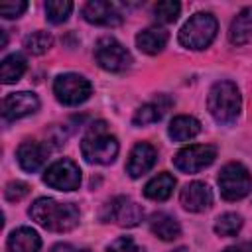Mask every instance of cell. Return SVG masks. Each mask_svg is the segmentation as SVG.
I'll use <instances>...</instances> for the list:
<instances>
[{"label":"cell","mask_w":252,"mask_h":252,"mask_svg":"<svg viewBox=\"0 0 252 252\" xmlns=\"http://www.w3.org/2000/svg\"><path fill=\"white\" fill-rule=\"evenodd\" d=\"M32 220L51 232H69L79 224V209L73 203H61L51 197H39L28 209Z\"/></svg>","instance_id":"6da1fadb"},{"label":"cell","mask_w":252,"mask_h":252,"mask_svg":"<svg viewBox=\"0 0 252 252\" xmlns=\"http://www.w3.org/2000/svg\"><path fill=\"white\" fill-rule=\"evenodd\" d=\"M207 108L217 124H234L242 108V96L238 87L232 81H217L209 91Z\"/></svg>","instance_id":"7a4b0ae2"},{"label":"cell","mask_w":252,"mask_h":252,"mask_svg":"<svg viewBox=\"0 0 252 252\" xmlns=\"http://www.w3.org/2000/svg\"><path fill=\"white\" fill-rule=\"evenodd\" d=\"M118 150H120L118 140L106 130L104 122L93 124L81 140V154L89 163L108 165L116 159Z\"/></svg>","instance_id":"3957f363"},{"label":"cell","mask_w":252,"mask_h":252,"mask_svg":"<svg viewBox=\"0 0 252 252\" xmlns=\"http://www.w3.org/2000/svg\"><path fill=\"white\" fill-rule=\"evenodd\" d=\"M217 32H219L217 18L209 12H197L179 30V43L187 49L199 51L213 43V39L217 37Z\"/></svg>","instance_id":"277c9868"},{"label":"cell","mask_w":252,"mask_h":252,"mask_svg":"<svg viewBox=\"0 0 252 252\" xmlns=\"http://www.w3.org/2000/svg\"><path fill=\"white\" fill-rule=\"evenodd\" d=\"M217 183L222 199L226 201H240L252 191V175L238 161H230L222 165V169L219 171Z\"/></svg>","instance_id":"5b68a950"},{"label":"cell","mask_w":252,"mask_h":252,"mask_svg":"<svg viewBox=\"0 0 252 252\" xmlns=\"http://www.w3.org/2000/svg\"><path fill=\"white\" fill-rule=\"evenodd\" d=\"M53 94L65 106H79L93 94V85L83 75L63 73L53 81Z\"/></svg>","instance_id":"8992f818"},{"label":"cell","mask_w":252,"mask_h":252,"mask_svg":"<svg viewBox=\"0 0 252 252\" xmlns=\"http://www.w3.org/2000/svg\"><path fill=\"white\" fill-rule=\"evenodd\" d=\"M94 59H96V63L104 71H110V73L126 71L132 65L130 51L118 39H114L110 35L100 37L96 41V45H94Z\"/></svg>","instance_id":"52a82bcc"},{"label":"cell","mask_w":252,"mask_h":252,"mask_svg":"<svg viewBox=\"0 0 252 252\" xmlns=\"http://www.w3.org/2000/svg\"><path fill=\"white\" fill-rule=\"evenodd\" d=\"M217 158V148L211 144H191L173 156V165L183 173H197L209 167Z\"/></svg>","instance_id":"ba28073f"},{"label":"cell","mask_w":252,"mask_h":252,"mask_svg":"<svg viewBox=\"0 0 252 252\" xmlns=\"http://www.w3.org/2000/svg\"><path fill=\"white\" fill-rule=\"evenodd\" d=\"M142 217H144L142 207L126 195H118L110 199L100 213V219L104 222H114L118 226H136L142 220Z\"/></svg>","instance_id":"9c48e42d"},{"label":"cell","mask_w":252,"mask_h":252,"mask_svg":"<svg viewBox=\"0 0 252 252\" xmlns=\"http://www.w3.org/2000/svg\"><path fill=\"white\" fill-rule=\"evenodd\" d=\"M43 181L57 191H75L81 185V169L73 159L61 158L45 169Z\"/></svg>","instance_id":"30bf717a"},{"label":"cell","mask_w":252,"mask_h":252,"mask_svg":"<svg viewBox=\"0 0 252 252\" xmlns=\"http://www.w3.org/2000/svg\"><path fill=\"white\" fill-rule=\"evenodd\" d=\"M39 108V98L33 93L20 91L12 93L2 100V116L6 122H14L20 118H26L30 114H35Z\"/></svg>","instance_id":"8fae6325"},{"label":"cell","mask_w":252,"mask_h":252,"mask_svg":"<svg viewBox=\"0 0 252 252\" xmlns=\"http://www.w3.org/2000/svg\"><path fill=\"white\" fill-rule=\"evenodd\" d=\"M179 203L189 213H203L213 205V191L203 181H191L181 189Z\"/></svg>","instance_id":"7c38bea8"},{"label":"cell","mask_w":252,"mask_h":252,"mask_svg":"<svg viewBox=\"0 0 252 252\" xmlns=\"http://www.w3.org/2000/svg\"><path fill=\"white\" fill-rule=\"evenodd\" d=\"M83 18L89 24L104 26V28H114L122 22L118 8L110 2H104V0H89L83 6Z\"/></svg>","instance_id":"4fadbf2b"},{"label":"cell","mask_w":252,"mask_h":252,"mask_svg":"<svg viewBox=\"0 0 252 252\" xmlns=\"http://www.w3.org/2000/svg\"><path fill=\"white\" fill-rule=\"evenodd\" d=\"M47 156H49V146L43 142H35V140L22 142L16 150V159L20 167L28 173L37 171L47 161Z\"/></svg>","instance_id":"5bb4252c"},{"label":"cell","mask_w":252,"mask_h":252,"mask_svg":"<svg viewBox=\"0 0 252 252\" xmlns=\"http://www.w3.org/2000/svg\"><path fill=\"white\" fill-rule=\"evenodd\" d=\"M156 159H158L156 148H154L152 144H148V142H138V144L132 148L130 156H128L126 173H128L132 179H138V177H142L144 173H148V171L154 167Z\"/></svg>","instance_id":"9a60e30c"},{"label":"cell","mask_w":252,"mask_h":252,"mask_svg":"<svg viewBox=\"0 0 252 252\" xmlns=\"http://www.w3.org/2000/svg\"><path fill=\"white\" fill-rule=\"evenodd\" d=\"M173 104V100L167 94H158L154 100L142 104L134 116H132V124L134 126H148L154 122H159L163 118V114L169 110V106Z\"/></svg>","instance_id":"2e32d148"},{"label":"cell","mask_w":252,"mask_h":252,"mask_svg":"<svg viewBox=\"0 0 252 252\" xmlns=\"http://www.w3.org/2000/svg\"><path fill=\"white\" fill-rule=\"evenodd\" d=\"M6 248H8V252H39L41 238L33 228L18 226L8 234Z\"/></svg>","instance_id":"e0dca14e"},{"label":"cell","mask_w":252,"mask_h":252,"mask_svg":"<svg viewBox=\"0 0 252 252\" xmlns=\"http://www.w3.org/2000/svg\"><path fill=\"white\" fill-rule=\"evenodd\" d=\"M169 39V33L163 28H146L136 35V47L146 55H158L163 51L165 43Z\"/></svg>","instance_id":"ac0fdd59"},{"label":"cell","mask_w":252,"mask_h":252,"mask_svg":"<svg viewBox=\"0 0 252 252\" xmlns=\"http://www.w3.org/2000/svg\"><path fill=\"white\" fill-rule=\"evenodd\" d=\"M228 39L232 45H244L252 39V6L242 8L228 28Z\"/></svg>","instance_id":"d6986e66"},{"label":"cell","mask_w":252,"mask_h":252,"mask_svg":"<svg viewBox=\"0 0 252 252\" xmlns=\"http://www.w3.org/2000/svg\"><path fill=\"white\" fill-rule=\"evenodd\" d=\"M199 132H201V122L193 116H187V114L175 116L169 122V128H167V134L173 142H189Z\"/></svg>","instance_id":"ffe728a7"},{"label":"cell","mask_w":252,"mask_h":252,"mask_svg":"<svg viewBox=\"0 0 252 252\" xmlns=\"http://www.w3.org/2000/svg\"><path fill=\"white\" fill-rule=\"evenodd\" d=\"M173 189H175V177L171 173H167V171H161V173H158L156 177H152L146 183L144 195L148 199H152V201H165V199L171 197Z\"/></svg>","instance_id":"44dd1931"},{"label":"cell","mask_w":252,"mask_h":252,"mask_svg":"<svg viewBox=\"0 0 252 252\" xmlns=\"http://www.w3.org/2000/svg\"><path fill=\"white\" fill-rule=\"evenodd\" d=\"M150 230L154 236L161 240H175L181 234V226L175 220V217L167 213H154L150 217Z\"/></svg>","instance_id":"7402d4cb"},{"label":"cell","mask_w":252,"mask_h":252,"mask_svg":"<svg viewBox=\"0 0 252 252\" xmlns=\"http://www.w3.org/2000/svg\"><path fill=\"white\" fill-rule=\"evenodd\" d=\"M28 69V61L22 53H12L8 57L2 59V65H0V81L4 85H12L16 81H20V77L26 73Z\"/></svg>","instance_id":"603a6c76"},{"label":"cell","mask_w":252,"mask_h":252,"mask_svg":"<svg viewBox=\"0 0 252 252\" xmlns=\"http://www.w3.org/2000/svg\"><path fill=\"white\" fill-rule=\"evenodd\" d=\"M51 45H53V35L49 32H43V30H35L24 37L26 51H30L33 55H43Z\"/></svg>","instance_id":"cb8c5ba5"},{"label":"cell","mask_w":252,"mask_h":252,"mask_svg":"<svg viewBox=\"0 0 252 252\" xmlns=\"http://www.w3.org/2000/svg\"><path fill=\"white\" fill-rule=\"evenodd\" d=\"M242 228V217L238 213H222L215 220V232L219 236H234Z\"/></svg>","instance_id":"d4e9b609"},{"label":"cell","mask_w":252,"mask_h":252,"mask_svg":"<svg viewBox=\"0 0 252 252\" xmlns=\"http://www.w3.org/2000/svg\"><path fill=\"white\" fill-rule=\"evenodd\" d=\"M73 12V2L69 0H49L45 2V18L51 24H63Z\"/></svg>","instance_id":"484cf974"},{"label":"cell","mask_w":252,"mask_h":252,"mask_svg":"<svg viewBox=\"0 0 252 252\" xmlns=\"http://www.w3.org/2000/svg\"><path fill=\"white\" fill-rule=\"evenodd\" d=\"M179 12H181V4L175 0H163L154 6V16L161 24H173L179 18Z\"/></svg>","instance_id":"4316f807"},{"label":"cell","mask_w":252,"mask_h":252,"mask_svg":"<svg viewBox=\"0 0 252 252\" xmlns=\"http://www.w3.org/2000/svg\"><path fill=\"white\" fill-rule=\"evenodd\" d=\"M106 252H146V248L136 244V240L130 238V236H120V238L110 242Z\"/></svg>","instance_id":"83f0119b"},{"label":"cell","mask_w":252,"mask_h":252,"mask_svg":"<svg viewBox=\"0 0 252 252\" xmlns=\"http://www.w3.org/2000/svg\"><path fill=\"white\" fill-rule=\"evenodd\" d=\"M28 193H30V187H28V183H24V181H10V183L6 185V189H4V197H6L8 201H12V203L24 199Z\"/></svg>","instance_id":"f1b7e54d"},{"label":"cell","mask_w":252,"mask_h":252,"mask_svg":"<svg viewBox=\"0 0 252 252\" xmlns=\"http://www.w3.org/2000/svg\"><path fill=\"white\" fill-rule=\"evenodd\" d=\"M28 10V2H2L0 4V16L6 18V20H12V18H20L24 12Z\"/></svg>","instance_id":"f546056e"},{"label":"cell","mask_w":252,"mask_h":252,"mask_svg":"<svg viewBox=\"0 0 252 252\" xmlns=\"http://www.w3.org/2000/svg\"><path fill=\"white\" fill-rule=\"evenodd\" d=\"M49 252H91V250L89 248H83V246L69 244V242H61V244H55Z\"/></svg>","instance_id":"4dcf8cb0"},{"label":"cell","mask_w":252,"mask_h":252,"mask_svg":"<svg viewBox=\"0 0 252 252\" xmlns=\"http://www.w3.org/2000/svg\"><path fill=\"white\" fill-rule=\"evenodd\" d=\"M222 252H252V242H238L234 246L224 248Z\"/></svg>","instance_id":"1f68e13d"},{"label":"cell","mask_w":252,"mask_h":252,"mask_svg":"<svg viewBox=\"0 0 252 252\" xmlns=\"http://www.w3.org/2000/svg\"><path fill=\"white\" fill-rule=\"evenodd\" d=\"M173 252H189L187 248H177V250H173Z\"/></svg>","instance_id":"d6a6232c"}]
</instances>
